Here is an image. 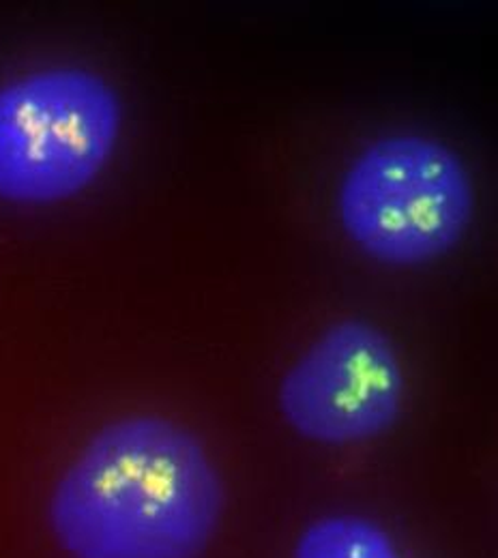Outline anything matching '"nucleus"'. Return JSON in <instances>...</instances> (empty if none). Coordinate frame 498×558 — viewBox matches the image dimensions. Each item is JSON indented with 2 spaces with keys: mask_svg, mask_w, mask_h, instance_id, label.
<instances>
[{
  "mask_svg": "<svg viewBox=\"0 0 498 558\" xmlns=\"http://www.w3.org/2000/svg\"><path fill=\"white\" fill-rule=\"evenodd\" d=\"M226 511L205 442L138 413L99 427L57 480L48 526L68 558H203Z\"/></svg>",
  "mask_w": 498,
  "mask_h": 558,
  "instance_id": "f257e3e1",
  "label": "nucleus"
},
{
  "mask_svg": "<svg viewBox=\"0 0 498 558\" xmlns=\"http://www.w3.org/2000/svg\"><path fill=\"white\" fill-rule=\"evenodd\" d=\"M292 558H404L391 533L359 513H331L309 522Z\"/></svg>",
  "mask_w": 498,
  "mask_h": 558,
  "instance_id": "39448f33",
  "label": "nucleus"
},
{
  "mask_svg": "<svg viewBox=\"0 0 498 558\" xmlns=\"http://www.w3.org/2000/svg\"><path fill=\"white\" fill-rule=\"evenodd\" d=\"M406 376L393 340L374 323L329 325L286 369L278 407L314 445L355 447L385 436L404 411Z\"/></svg>",
  "mask_w": 498,
  "mask_h": 558,
  "instance_id": "20e7f679",
  "label": "nucleus"
},
{
  "mask_svg": "<svg viewBox=\"0 0 498 558\" xmlns=\"http://www.w3.org/2000/svg\"><path fill=\"white\" fill-rule=\"evenodd\" d=\"M466 161L442 140L389 134L369 142L338 190L344 234L378 265L426 267L451 254L475 217Z\"/></svg>",
  "mask_w": 498,
  "mask_h": 558,
  "instance_id": "7ed1b4c3",
  "label": "nucleus"
},
{
  "mask_svg": "<svg viewBox=\"0 0 498 558\" xmlns=\"http://www.w3.org/2000/svg\"><path fill=\"white\" fill-rule=\"evenodd\" d=\"M125 125L117 86L99 71L52 65L0 84V201L52 207L90 190Z\"/></svg>",
  "mask_w": 498,
  "mask_h": 558,
  "instance_id": "f03ea898",
  "label": "nucleus"
}]
</instances>
